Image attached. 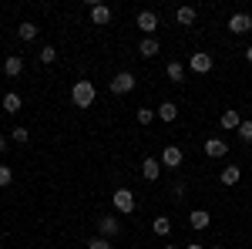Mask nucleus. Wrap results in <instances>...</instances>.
Segmentation results:
<instances>
[{
	"label": "nucleus",
	"mask_w": 252,
	"mask_h": 249,
	"mask_svg": "<svg viewBox=\"0 0 252 249\" xmlns=\"http://www.w3.org/2000/svg\"><path fill=\"white\" fill-rule=\"evenodd\" d=\"M17 34H20V40H34L37 37V24H31V20H24L17 27Z\"/></svg>",
	"instance_id": "nucleus-21"
},
{
	"label": "nucleus",
	"mask_w": 252,
	"mask_h": 249,
	"mask_svg": "<svg viewBox=\"0 0 252 249\" xmlns=\"http://www.w3.org/2000/svg\"><path fill=\"white\" fill-rule=\"evenodd\" d=\"M212 54H202V51H198V54H192V58H189V68H192L195 74H209V71H212Z\"/></svg>",
	"instance_id": "nucleus-5"
},
{
	"label": "nucleus",
	"mask_w": 252,
	"mask_h": 249,
	"mask_svg": "<svg viewBox=\"0 0 252 249\" xmlns=\"http://www.w3.org/2000/svg\"><path fill=\"white\" fill-rule=\"evenodd\" d=\"M40 61H44V64H54V61H58V51H54V47H44V51H40Z\"/></svg>",
	"instance_id": "nucleus-27"
},
{
	"label": "nucleus",
	"mask_w": 252,
	"mask_h": 249,
	"mask_svg": "<svg viewBox=\"0 0 252 249\" xmlns=\"http://www.w3.org/2000/svg\"><path fill=\"white\" fill-rule=\"evenodd\" d=\"M152 229H155L158 236H168V232H172V219H168V215H158L155 222H152Z\"/></svg>",
	"instance_id": "nucleus-22"
},
{
	"label": "nucleus",
	"mask_w": 252,
	"mask_h": 249,
	"mask_svg": "<svg viewBox=\"0 0 252 249\" xmlns=\"http://www.w3.org/2000/svg\"><path fill=\"white\" fill-rule=\"evenodd\" d=\"M20 71H24V58H20V54H10V58L3 61V74L7 77H17Z\"/></svg>",
	"instance_id": "nucleus-13"
},
{
	"label": "nucleus",
	"mask_w": 252,
	"mask_h": 249,
	"mask_svg": "<svg viewBox=\"0 0 252 249\" xmlns=\"http://www.w3.org/2000/svg\"><path fill=\"white\" fill-rule=\"evenodd\" d=\"M7 152V138H3V135H0V155Z\"/></svg>",
	"instance_id": "nucleus-30"
},
{
	"label": "nucleus",
	"mask_w": 252,
	"mask_h": 249,
	"mask_svg": "<svg viewBox=\"0 0 252 249\" xmlns=\"http://www.w3.org/2000/svg\"><path fill=\"white\" fill-rule=\"evenodd\" d=\"M158 118H161V121H168V125H172L175 118H178V105H172V101H165V105H158V111H155Z\"/></svg>",
	"instance_id": "nucleus-16"
},
{
	"label": "nucleus",
	"mask_w": 252,
	"mask_h": 249,
	"mask_svg": "<svg viewBox=\"0 0 252 249\" xmlns=\"http://www.w3.org/2000/svg\"><path fill=\"white\" fill-rule=\"evenodd\" d=\"M0 105H3V111H7V115H17V111H20V105H24V101H20V95H17V91H7Z\"/></svg>",
	"instance_id": "nucleus-14"
},
{
	"label": "nucleus",
	"mask_w": 252,
	"mask_h": 249,
	"mask_svg": "<svg viewBox=\"0 0 252 249\" xmlns=\"http://www.w3.org/2000/svg\"><path fill=\"white\" fill-rule=\"evenodd\" d=\"M135 118H138V125H152L158 115L152 111V108H138V115H135Z\"/></svg>",
	"instance_id": "nucleus-24"
},
{
	"label": "nucleus",
	"mask_w": 252,
	"mask_h": 249,
	"mask_svg": "<svg viewBox=\"0 0 252 249\" xmlns=\"http://www.w3.org/2000/svg\"><path fill=\"white\" fill-rule=\"evenodd\" d=\"M108 88H111L115 95H128V91H135V74H131V71H118Z\"/></svg>",
	"instance_id": "nucleus-3"
},
{
	"label": "nucleus",
	"mask_w": 252,
	"mask_h": 249,
	"mask_svg": "<svg viewBox=\"0 0 252 249\" xmlns=\"http://www.w3.org/2000/svg\"><path fill=\"white\" fill-rule=\"evenodd\" d=\"M108 20H111V7H108V3H91V24L104 27Z\"/></svg>",
	"instance_id": "nucleus-9"
},
{
	"label": "nucleus",
	"mask_w": 252,
	"mask_h": 249,
	"mask_svg": "<svg viewBox=\"0 0 252 249\" xmlns=\"http://www.w3.org/2000/svg\"><path fill=\"white\" fill-rule=\"evenodd\" d=\"M219 121H222V128H225V132H239V125H242V115H239L235 108H225Z\"/></svg>",
	"instance_id": "nucleus-10"
},
{
	"label": "nucleus",
	"mask_w": 252,
	"mask_h": 249,
	"mask_svg": "<svg viewBox=\"0 0 252 249\" xmlns=\"http://www.w3.org/2000/svg\"><path fill=\"white\" fill-rule=\"evenodd\" d=\"M246 61H249V64H252V47H246Z\"/></svg>",
	"instance_id": "nucleus-31"
},
{
	"label": "nucleus",
	"mask_w": 252,
	"mask_h": 249,
	"mask_svg": "<svg viewBox=\"0 0 252 249\" xmlns=\"http://www.w3.org/2000/svg\"><path fill=\"white\" fill-rule=\"evenodd\" d=\"M239 138H242L246 145L252 142V121H242V125H239Z\"/></svg>",
	"instance_id": "nucleus-25"
},
{
	"label": "nucleus",
	"mask_w": 252,
	"mask_h": 249,
	"mask_svg": "<svg viewBox=\"0 0 252 249\" xmlns=\"http://www.w3.org/2000/svg\"><path fill=\"white\" fill-rule=\"evenodd\" d=\"M10 138H14V142H17V145H27V142H31V132H27V128H24V125H17V128H14V132H10Z\"/></svg>",
	"instance_id": "nucleus-23"
},
{
	"label": "nucleus",
	"mask_w": 252,
	"mask_h": 249,
	"mask_svg": "<svg viewBox=\"0 0 252 249\" xmlns=\"http://www.w3.org/2000/svg\"><path fill=\"white\" fill-rule=\"evenodd\" d=\"M205 155H209V158H225V155H229V145H225L222 138H209V142H205Z\"/></svg>",
	"instance_id": "nucleus-11"
},
{
	"label": "nucleus",
	"mask_w": 252,
	"mask_h": 249,
	"mask_svg": "<svg viewBox=\"0 0 252 249\" xmlns=\"http://www.w3.org/2000/svg\"><path fill=\"white\" fill-rule=\"evenodd\" d=\"M219 178H222V185H235V182L242 178V169H239V165H225Z\"/></svg>",
	"instance_id": "nucleus-17"
},
{
	"label": "nucleus",
	"mask_w": 252,
	"mask_h": 249,
	"mask_svg": "<svg viewBox=\"0 0 252 249\" xmlns=\"http://www.w3.org/2000/svg\"><path fill=\"white\" fill-rule=\"evenodd\" d=\"M138 27H141L145 37H152V31L158 27V14L155 10H141V14H138Z\"/></svg>",
	"instance_id": "nucleus-8"
},
{
	"label": "nucleus",
	"mask_w": 252,
	"mask_h": 249,
	"mask_svg": "<svg viewBox=\"0 0 252 249\" xmlns=\"http://www.w3.org/2000/svg\"><path fill=\"white\" fill-rule=\"evenodd\" d=\"M141 172H145L148 182H155L158 175H161V162H158V158H145V162H141Z\"/></svg>",
	"instance_id": "nucleus-15"
},
{
	"label": "nucleus",
	"mask_w": 252,
	"mask_h": 249,
	"mask_svg": "<svg viewBox=\"0 0 252 249\" xmlns=\"http://www.w3.org/2000/svg\"><path fill=\"white\" fill-rule=\"evenodd\" d=\"M195 17H198V14H195V7H178V14H175V20H178L182 27L195 24Z\"/></svg>",
	"instance_id": "nucleus-20"
},
{
	"label": "nucleus",
	"mask_w": 252,
	"mask_h": 249,
	"mask_svg": "<svg viewBox=\"0 0 252 249\" xmlns=\"http://www.w3.org/2000/svg\"><path fill=\"white\" fill-rule=\"evenodd\" d=\"M111 202H115V209L121 212V215H128V212H135V192L131 189H115Z\"/></svg>",
	"instance_id": "nucleus-2"
},
{
	"label": "nucleus",
	"mask_w": 252,
	"mask_h": 249,
	"mask_svg": "<svg viewBox=\"0 0 252 249\" xmlns=\"http://www.w3.org/2000/svg\"><path fill=\"white\" fill-rule=\"evenodd\" d=\"M138 54H141V58H155V54H158V40H155V37H141V44H138Z\"/></svg>",
	"instance_id": "nucleus-18"
},
{
	"label": "nucleus",
	"mask_w": 252,
	"mask_h": 249,
	"mask_svg": "<svg viewBox=\"0 0 252 249\" xmlns=\"http://www.w3.org/2000/svg\"><path fill=\"white\" fill-rule=\"evenodd\" d=\"M172 195H175V199H182V195H185V182H175V185H172Z\"/></svg>",
	"instance_id": "nucleus-29"
},
{
	"label": "nucleus",
	"mask_w": 252,
	"mask_h": 249,
	"mask_svg": "<svg viewBox=\"0 0 252 249\" xmlns=\"http://www.w3.org/2000/svg\"><path fill=\"white\" fill-rule=\"evenodd\" d=\"M212 249H222V246H212Z\"/></svg>",
	"instance_id": "nucleus-34"
},
{
	"label": "nucleus",
	"mask_w": 252,
	"mask_h": 249,
	"mask_svg": "<svg viewBox=\"0 0 252 249\" xmlns=\"http://www.w3.org/2000/svg\"><path fill=\"white\" fill-rule=\"evenodd\" d=\"M165 74L172 77L175 84H182V81H185V64H178V61H168V68H165Z\"/></svg>",
	"instance_id": "nucleus-19"
},
{
	"label": "nucleus",
	"mask_w": 252,
	"mask_h": 249,
	"mask_svg": "<svg viewBox=\"0 0 252 249\" xmlns=\"http://www.w3.org/2000/svg\"><path fill=\"white\" fill-rule=\"evenodd\" d=\"M158 162H161L165 169H178V165L185 162V155H182V148H178V145H165V148H161V158H158Z\"/></svg>",
	"instance_id": "nucleus-4"
},
{
	"label": "nucleus",
	"mask_w": 252,
	"mask_h": 249,
	"mask_svg": "<svg viewBox=\"0 0 252 249\" xmlns=\"http://www.w3.org/2000/svg\"><path fill=\"white\" fill-rule=\"evenodd\" d=\"M97 232H101L104 239H108V236H118V232H121V219H118V215H101V219H97Z\"/></svg>",
	"instance_id": "nucleus-6"
},
{
	"label": "nucleus",
	"mask_w": 252,
	"mask_h": 249,
	"mask_svg": "<svg viewBox=\"0 0 252 249\" xmlns=\"http://www.w3.org/2000/svg\"><path fill=\"white\" fill-rule=\"evenodd\" d=\"M209 222H212V215H209L205 209L189 212V226H192V229H209Z\"/></svg>",
	"instance_id": "nucleus-12"
},
{
	"label": "nucleus",
	"mask_w": 252,
	"mask_h": 249,
	"mask_svg": "<svg viewBox=\"0 0 252 249\" xmlns=\"http://www.w3.org/2000/svg\"><path fill=\"white\" fill-rule=\"evenodd\" d=\"M88 249H111V243H108L104 236H97V239H91V243H88Z\"/></svg>",
	"instance_id": "nucleus-28"
},
{
	"label": "nucleus",
	"mask_w": 252,
	"mask_h": 249,
	"mask_svg": "<svg viewBox=\"0 0 252 249\" xmlns=\"http://www.w3.org/2000/svg\"><path fill=\"white\" fill-rule=\"evenodd\" d=\"M229 31H232V34H249L252 31V14H232Z\"/></svg>",
	"instance_id": "nucleus-7"
},
{
	"label": "nucleus",
	"mask_w": 252,
	"mask_h": 249,
	"mask_svg": "<svg viewBox=\"0 0 252 249\" xmlns=\"http://www.w3.org/2000/svg\"><path fill=\"white\" fill-rule=\"evenodd\" d=\"M10 178H14L10 165H0V189H7V185H10Z\"/></svg>",
	"instance_id": "nucleus-26"
},
{
	"label": "nucleus",
	"mask_w": 252,
	"mask_h": 249,
	"mask_svg": "<svg viewBox=\"0 0 252 249\" xmlns=\"http://www.w3.org/2000/svg\"><path fill=\"white\" fill-rule=\"evenodd\" d=\"M189 249H202V246H198V243H189Z\"/></svg>",
	"instance_id": "nucleus-32"
},
{
	"label": "nucleus",
	"mask_w": 252,
	"mask_h": 249,
	"mask_svg": "<svg viewBox=\"0 0 252 249\" xmlns=\"http://www.w3.org/2000/svg\"><path fill=\"white\" fill-rule=\"evenodd\" d=\"M97 98V88L91 81H74V88H71V101L78 105V108H91Z\"/></svg>",
	"instance_id": "nucleus-1"
},
{
	"label": "nucleus",
	"mask_w": 252,
	"mask_h": 249,
	"mask_svg": "<svg viewBox=\"0 0 252 249\" xmlns=\"http://www.w3.org/2000/svg\"><path fill=\"white\" fill-rule=\"evenodd\" d=\"M165 249H175V246H172V243H168V246H165Z\"/></svg>",
	"instance_id": "nucleus-33"
}]
</instances>
